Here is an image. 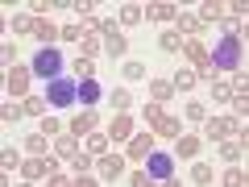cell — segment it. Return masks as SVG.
Instances as JSON below:
<instances>
[{
  "instance_id": "6da1fadb",
  "label": "cell",
  "mask_w": 249,
  "mask_h": 187,
  "mask_svg": "<svg viewBox=\"0 0 249 187\" xmlns=\"http://www.w3.org/2000/svg\"><path fill=\"white\" fill-rule=\"evenodd\" d=\"M46 100H50L54 108H67V104H75V100H79V88H75L71 79H50V88H46Z\"/></svg>"
},
{
  "instance_id": "7a4b0ae2",
  "label": "cell",
  "mask_w": 249,
  "mask_h": 187,
  "mask_svg": "<svg viewBox=\"0 0 249 187\" xmlns=\"http://www.w3.org/2000/svg\"><path fill=\"white\" fill-rule=\"evenodd\" d=\"M34 71L42 75V79H58V71H62L58 46H42V50H37V58H34Z\"/></svg>"
},
{
  "instance_id": "3957f363",
  "label": "cell",
  "mask_w": 249,
  "mask_h": 187,
  "mask_svg": "<svg viewBox=\"0 0 249 187\" xmlns=\"http://www.w3.org/2000/svg\"><path fill=\"white\" fill-rule=\"evenodd\" d=\"M216 62H220L224 71H229V67H241V42H237V34H229L220 46H216Z\"/></svg>"
},
{
  "instance_id": "277c9868",
  "label": "cell",
  "mask_w": 249,
  "mask_h": 187,
  "mask_svg": "<svg viewBox=\"0 0 249 187\" xmlns=\"http://www.w3.org/2000/svg\"><path fill=\"white\" fill-rule=\"evenodd\" d=\"M170 170H175V158H166V154L150 158V179H170Z\"/></svg>"
},
{
  "instance_id": "5b68a950",
  "label": "cell",
  "mask_w": 249,
  "mask_h": 187,
  "mask_svg": "<svg viewBox=\"0 0 249 187\" xmlns=\"http://www.w3.org/2000/svg\"><path fill=\"white\" fill-rule=\"evenodd\" d=\"M91 129H96V108H91V112H79V116L71 121V133H75V137H88Z\"/></svg>"
},
{
  "instance_id": "8992f818",
  "label": "cell",
  "mask_w": 249,
  "mask_h": 187,
  "mask_svg": "<svg viewBox=\"0 0 249 187\" xmlns=\"http://www.w3.org/2000/svg\"><path fill=\"white\" fill-rule=\"evenodd\" d=\"M100 96H104V92H100V83H96V79H83V83H79V100H83L88 108H96V104H100Z\"/></svg>"
},
{
  "instance_id": "52a82bcc",
  "label": "cell",
  "mask_w": 249,
  "mask_h": 187,
  "mask_svg": "<svg viewBox=\"0 0 249 187\" xmlns=\"http://www.w3.org/2000/svg\"><path fill=\"white\" fill-rule=\"evenodd\" d=\"M129 129H133V121H129V112H121V116L112 121V129H108V137H112V142H124Z\"/></svg>"
},
{
  "instance_id": "ba28073f",
  "label": "cell",
  "mask_w": 249,
  "mask_h": 187,
  "mask_svg": "<svg viewBox=\"0 0 249 187\" xmlns=\"http://www.w3.org/2000/svg\"><path fill=\"white\" fill-rule=\"evenodd\" d=\"M29 34H37V37H42V42H46V46H50V42H54V37H58V29H54V25H50V21H34V25H29Z\"/></svg>"
},
{
  "instance_id": "9c48e42d",
  "label": "cell",
  "mask_w": 249,
  "mask_h": 187,
  "mask_svg": "<svg viewBox=\"0 0 249 187\" xmlns=\"http://www.w3.org/2000/svg\"><path fill=\"white\" fill-rule=\"evenodd\" d=\"M229 133H232L229 121H208V137H216V142H220V137H229Z\"/></svg>"
},
{
  "instance_id": "30bf717a",
  "label": "cell",
  "mask_w": 249,
  "mask_h": 187,
  "mask_svg": "<svg viewBox=\"0 0 249 187\" xmlns=\"http://www.w3.org/2000/svg\"><path fill=\"white\" fill-rule=\"evenodd\" d=\"M29 88V71H13L9 75V92H25Z\"/></svg>"
},
{
  "instance_id": "8fae6325",
  "label": "cell",
  "mask_w": 249,
  "mask_h": 187,
  "mask_svg": "<svg viewBox=\"0 0 249 187\" xmlns=\"http://www.w3.org/2000/svg\"><path fill=\"white\" fill-rule=\"evenodd\" d=\"M154 125H158V133H166V137H175V133H178V121H175V116H158Z\"/></svg>"
},
{
  "instance_id": "7c38bea8",
  "label": "cell",
  "mask_w": 249,
  "mask_h": 187,
  "mask_svg": "<svg viewBox=\"0 0 249 187\" xmlns=\"http://www.w3.org/2000/svg\"><path fill=\"white\" fill-rule=\"evenodd\" d=\"M25 175H29V179H42V175H50V162H25Z\"/></svg>"
},
{
  "instance_id": "4fadbf2b",
  "label": "cell",
  "mask_w": 249,
  "mask_h": 187,
  "mask_svg": "<svg viewBox=\"0 0 249 187\" xmlns=\"http://www.w3.org/2000/svg\"><path fill=\"white\" fill-rule=\"evenodd\" d=\"M100 170H104L108 179H116V175H121V158H104V162H100Z\"/></svg>"
},
{
  "instance_id": "5bb4252c",
  "label": "cell",
  "mask_w": 249,
  "mask_h": 187,
  "mask_svg": "<svg viewBox=\"0 0 249 187\" xmlns=\"http://www.w3.org/2000/svg\"><path fill=\"white\" fill-rule=\"evenodd\" d=\"M196 150H199V142H196V137H183V142H178V154H183V158H191Z\"/></svg>"
},
{
  "instance_id": "9a60e30c",
  "label": "cell",
  "mask_w": 249,
  "mask_h": 187,
  "mask_svg": "<svg viewBox=\"0 0 249 187\" xmlns=\"http://www.w3.org/2000/svg\"><path fill=\"white\" fill-rule=\"evenodd\" d=\"M145 154H150V137H137L133 142V158H145Z\"/></svg>"
},
{
  "instance_id": "2e32d148",
  "label": "cell",
  "mask_w": 249,
  "mask_h": 187,
  "mask_svg": "<svg viewBox=\"0 0 249 187\" xmlns=\"http://www.w3.org/2000/svg\"><path fill=\"white\" fill-rule=\"evenodd\" d=\"M46 104H50V100H37L34 96V100H25V112H46Z\"/></svg>"
},
{
  "instance_id": "e0dca14e",
  "label": "cell",
  "mask_w": 249,
  "mask_h": 187,
  "mask_svg": "<svg viewBox=\"0 0 249 187\" xmlns=\"http://www.w3.org/2000/svg\"><path fill=\"white\" fill-rule=\"evenodd\" d=\"M150 92H154V96H158V100H166V96H170V92H175V88H170V83H158V79H154V88H150Z\"/></svg>"
},
{
  "instance_id": "ac0fdd59",
  "label": "cell",
  "mask_w": 249,
  "mask_h": 187,
  "mask_svg": "<svg viewBox=\"0 0 249 187\" xmlns=\"http://www.w3.org/2000/svg\"><path fill=\"white\" fill-rule=\"evenodd\" d=\"M112 104H116V108H129V92L116 88V92H112Z\"/></svg>"
},
{
  "instance_id": "d6986e66",
  "label": "cell",
  "mask_w": 249,
  "mask_h": 187,
  "mask_svg": "<svg viewBox=\"0 0 249 187\" xmlns=\"http://www.w3.org/2000/svg\"><path fill=\"white\" fill-rule=\"evenodd\" d=\"M187 58H191V62H199V67H204V58H208V54L199 50V46H187Z\"/></svg>"
},
{
  "instance_id": "ffe728a7",
  "label": "cell",
  "mask_w": 249,
  "mask_h": 187,
  "mask_svg": "<svg viewBox=\"0 0 249 187\" xmlns=\"http://www.w3.org/2000/svg\"><path fill=\"white\" fill-rule=\"evenodd\" d=\"M191 83H196V75H191V71H183V75L175 79V88H191Z\"/></svg>"
},
{
  "instance_id": "44dd1931",
  "label": "cell",
  "mask_w": 249,
  "mask_h": 187,
  "mask_svg": "<svg viewBox=\"0 0 249 187\" xmlns=\"http://www.w3.org/2000/svg\"><path fill=\"white\" fill-rule=\"evenodd\" d=\"M121 50H124V42H121V37L112 34V37H108V54H121Z\"/></svg>"
}]
</instances>
